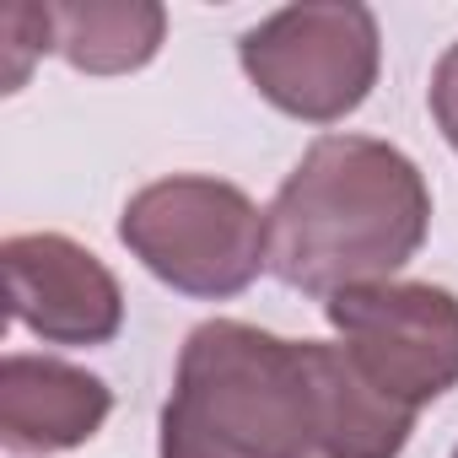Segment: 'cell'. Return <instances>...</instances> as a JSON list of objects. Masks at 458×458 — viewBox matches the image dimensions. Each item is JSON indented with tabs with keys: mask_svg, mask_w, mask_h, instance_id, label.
Returning <instances> with one entry per match:
<instances>
[{
	"mask_svg": "<svg viewBox=\"0 0 458 458\" xmlns=\"http://www.w3.org/2000/svg\"><path fill=\"white\" fill-rule=\"evenodd\" d=\"M415 415L383 399L345 345L243 318L189 329L162 404V458H399Z\"/></svg>",
	"mask_w": 458,
	"mask_h": 458,
	"instance_id": "1",
	"label": "cell"
},
{
	"mask_svg": "<svg viewBox=\"0 0 458 458\" xmlns=\"http://www.w3.org/2000/svg\"><path fill=\"white\" fill-rule=\"evenodd\" d=\"M270 276L308 297L394 281L431 233V183L388 140L318 135L270 199Z\"/></svg>",
	"mask_w": 458,
	"mask_h": 458,
	"instance_id": "2",
	"label": "cell"
},
{
	"mask_svg": "<svg viewBox=\"0 0 458 458\" xmlns=\"http://www.w3.org/2000/svg\"><path fill=\"white\" fill-rule=\"evenodd\" d=\"M119 243L173 292L226 302L270 270V216L226 178L173 173L130 194Z\"/></svg>",
	"mask_w": 458,
	"mask_h": 458,
	"instance_id": "3",
	"label": "cell"
},
{
	"mask_svg": "<svg viewBox=\"0 0 458 458\" xmlns=\"http://www.w3.org/2000/svg\"><path fill=\"white\" fill-rule=\"evenodd\" d=\"M238 65L249 87L286 119L340 124L377 87L383 33L356 0H308L249 28L238 38Z\"/></svg>",
	"mask_w": 458,
	"mask_h": 458,
	"instance_id": "4",
	"label": "cell"
},
{
	"mask_svg": "<svg viewBox=\"0 0 458 458\" xmlns=\"http://www.w3.org/2000/svg\"><path fill=\"white\" fill-rule=\"evenodd\" d=\"M345 356L361 377L420 415L458 388V297L431 281H383L356 286L324 302Z\"/></svg>",
	"mask_w": 458,
	"mask_h": 458,
	"instance_id": "5",
	"label": "cell"
},
{
	"mask_svg": "<svg viewBox=\"0 0 458 458\" xmlns=\"http://www.w3.org/2000/svg\"><path fill=\"white\" fill-rule=\"evenodd\" d=\"M12 318L44 345H108L124 329L114 270L65 233H12L0 243Z\"/></svg>",
	"mask_w": 458,
	"mask_h": 458,
	"instance_id": "6",
	"label": "cell"
},
{
	"mask_svg": "<svg viewBox=\"0 0 458 458\" xmlns=\"http://www.w3.org/2000/svg\"><path fill=\"white\" fill-rule=\"evenodd\" d=\"M108 410V383L76 361L28 351H12L0 361V442L12 453H71L103 431Z\"/></svg>",
	"mask_w": 458,
	"mask_h": 458,
	"instance_id": "7",
	"label": "cell"
},
{
	"mask_svg": "<svg viewBox=\"0 0 458 458\" xmlns=\"http://www.w3.org/2000/svg\"><path fill=\"white\" fill-rule=\"evenodd\" d=\"M55 55L87 76H130L157 60L167 12L157 0H60L49 6Z\"/></svg>",
	"mask_w": 458,
	"mask_h": 458,
	"instance_id": "8",
	"label": "cell"
},
{
	"mask_svg": "<svg viewBox=\"0 0 458 458\" xmlns=\"http://www.w3.org/2000/svg\"><path fill=\"white\" fill-rule=\"evenodd\" d=\"M0 38H6V92H22L33 60L55 49L49 6H6V17H0Z\"/></svg>",
	"mask_w": 458,
	"mask_h": 458,
	"instance_id": "9",
	"label": "cell"
},
{
	"mask_svg": "<svg viewBox=\"0 0 458 458\" xmlns=\"http://www.w3.org/2000/svg\"><path fill=\"white\" fill-rule=\"evenodd\" d=\"M431 119H437V130H442V140L453 146V157H458V44L437 60V71H431Z\"/></svg>",
	"mask_w": 458,
	"mask_h": 458,
	"instance_id": "10",
	"label": "cell"
},
{
	"mask_svg": "<svg viewBox=\"0 0 458 458\" xmlns=\"http://www.w3.org/2000/svg\"><path fill=\"white\" fill-rule=\"evenodd\" d=\"M453 458H458V447H453Z\"/></svg>",
	"mask_w": 458,
	"mask_h": 458,
	"instance_id": "11",
	"label": "cell"
}]
</instances>
